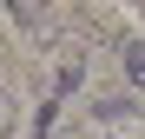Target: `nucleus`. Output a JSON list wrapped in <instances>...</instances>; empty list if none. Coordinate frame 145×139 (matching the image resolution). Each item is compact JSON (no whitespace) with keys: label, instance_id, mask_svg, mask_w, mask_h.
<instances>
[{"label":"nucleus","instance_id":"nucleus-1","mask_svg":"<svg viewBox=\"0 0 145 139\" xmlns=\"http://www.w3.org/2000/svg\"><path fill=\"white\" fill-rule=\"evenodd\" d=\"M112 60H119V73H125V80L145 86V40H138V33H119V40H112Z\"/></svg>","mask_w":145,"mask_h":139},{"label":"nucleus","instance_id":"nucleus-2","mask_svg":"<svg viewBox=\"0 0 145 139\" xmlns=\"http://www.w3.org/2000/svg\"><path fill=\"white\" fill-rule=\"evenodd\" d=\"M92 113H99L106 126H119V119L132 126V119H138V99H132V93H99V99H92Z\"/></svg>","mask_w":145,"mask_h":139},{"label":"nucleus","instance_id":"nucleus-3","mask_svg":"<svg viewBox=\"0 0 145 139\" xmlns=\"http://www.w3.org/2000/svg\"><path fill=\"white\" fill-rule=\"evenodd\" d=\"M79 80H86V60H79V53H72V60H59V73H53V99L79 93Z\"/></svg>","mask_w":145,"mask_h":139},{"label":"nucleus","instance_id":"nucleus-4","mask_svg":"<svg viewBox=\"0 0 145 139\" xmlns=\"http://www.w3.org/2000/svg\"><path fill=\"white\" fill-rule=\"evenodd\" d=\"M13 126H20V99H13V93H0V139H7Z\"/></svg>","mask_w":145,"mask_h":139}]
</instances>
